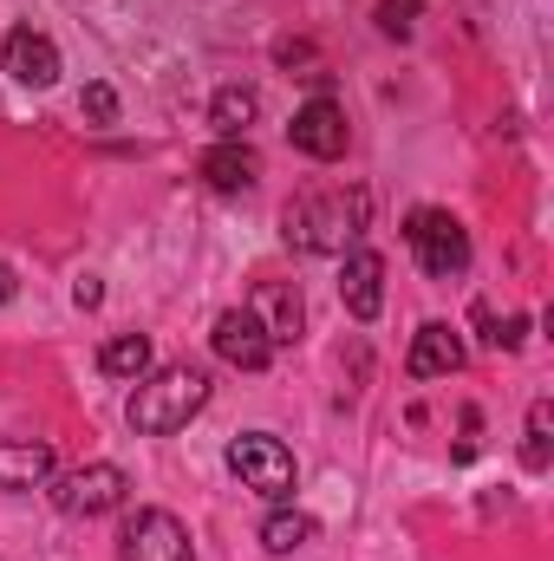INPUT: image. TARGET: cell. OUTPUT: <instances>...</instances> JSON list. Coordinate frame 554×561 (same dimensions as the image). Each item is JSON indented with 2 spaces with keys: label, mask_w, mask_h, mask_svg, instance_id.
Masks as SVG:
<instances>
[{
  "label": "cell",
  "mask_w": 554,
  "mask_h": 561,
  "mask_svg": "<svg viewBox=\"0 0 554 561\" xmlns=\"http://www.w3.org/2000/svg\"><path fill=\"white\" fill-rule=\"evenodd\" d=\"M366 222H372L366 190H313V196L287 203V242L300 255H346V249H359Z\"/></svg>",
  "instance_id": "cell-1"
},
{
  "label": "cell",
  "mask_w": 554,
  "mask_h": 561,
  "mask_svg": "<svg viewBox=\"0 0 554 561\" xmlns=\"http://www.w3.org/2000/svg\"><path fill=\"white\" fill-rule=\"evenodd\" d=\"M203 405H209V373L203 366H189V359L183 366H157V373H143L138 392H131V431L138 437H170Z\"/></svg>",
  "instance_id": "cell-2"
},
{
  "label": "cell",
  "mask_w": 554,
  "mask_h": 561,
  "mask_svg": "<svg viewBox=\"0 0 554 561\" xmlns=\"http://www.w3.org/2000/svg\"><path fill=\"white\" fill-rule=\"evenodd\" d=\"M405 242H412L417 268L430 280L470 275V229H463L450 209H412V216H405Z\"/></svg>",
  "instance_id": "cell-3"
},
{
  "label": "cell",
  "mask_w": 554,
  "mask_h": 561,
  "mask_svg": "<svg viewBox=\"0 0 554 561\" xmlns=\"http://www.w3.org/2000/svg\"><path fill=\"white\" fill-rule=\"evenodd\" d=\"M229 470L242 477V490H255V496H268V503H287L293 496V450L268 437V431H242L235 444H229Z\"/></svg>",
  "instance_id": "cell-4"
},
{
  "label": "cell",
  "mask_w": 554,
  "mask_h": 561,
  "mask_svg": "<svg viewBox=\"0 0 554 561\" xmlns=\"http://www.w3.org/2000/svg\"><path fill=\"white\" fill-rule=\"evenodd\" d=\"M125 490H131V477L118 470V463H79V470H66L59 483H53V510L59 516H112L118 503H125Z\"/></svg>",
  "instance_id": "cell-5"
},
{
  "label": "cell",
  "mask_w": 554,
  "mask_h": 561,
  "mask_svg": "<svg viewBox=\"0 0 554 561\" xmlns=\"http://www.w3.org/2000/svg\"><path fill=\"white\" fill-rule=\"evenodd\" d=\"M287 138H293V150H300V157H313V163H333V157H346V144H353L346 105H339V99H326V92H313V99L293 112Z\"/></svg>",
  "instance_id": "cell-6"
},
{
  "label": "cell",
  "mask_w": 554,
  "mask_h": 561,
  "mask_svg": "<svg viewBox=\"0 0 554 561\" xmlns=\"http://www.w3.org/2000/svg\"><path fill=\"white\" fill-rule=\"evenodd\" d=\"M196 542L189 529L170 516V510H138L125 516V536H118V561H189Z\"/></svg>",
  "instance_id": "cell-7"
},
{
  "label": "cell",
  "mask_w": 554,
  "mask_h": 561,
  "mask_svg": "<svg viewBox=\"0 0 554 561\" xmlns=\"http://www.w3.org/2000/svg\"><path fill=\"white\" fill-rule=\"evenodd\" d=\"M209 346H216V359H222V366H235V373H268V359H275V340L262 333V320H255L249 307L216 313Z\"/></svg>",
  "instance_id": "cell-8"
},
{
  "label": "cell",
  "mask_w": 554,
  "mask_h": 561,
  "mask_svg": "<svg viewBox=\"0 0 554 561\" xmlns=\"http://www.w3.org/2000/svg\"><path fill=\"white\" fill-rule=\"evenodd\" d=\"M339 300L353 320H379L385 307V255L379 249H346L339 255Z\"/></svg>",
  "instance_id": "cell-9"
},
{
  "label": "cell",
  "mask_w": 554,
  "mask_h": 561,
  "mask_svg": "<svg viewBox=\"0 0 554 561\" xmlns=\"http://www.w3.org/2000/svg\"><path fill=\"white\" fill-rule=\"evenodd\" d=\"M0 59H7V72H13L20 85H33V92H46V85L59 79V46H53L39 26H13L7 46H0Z\"/></svg>",
  "instance_id": "cell-10"
},
{
  "label": "cell",
  "mask_w": 554,
  "mask_h": 561,
  "mask_svg": "<svg viewBox=\"0 0 554 561\" xmlns=\"http://www.w3.org/2000/svg\"><path fill=\"white\" fill-rule=\"evenodd\" d=\"M457 366H463V340L443 320H424L412 333V353H405V379H450Z\"/></svg>",
  "instance_id": "cell-11"
},
{
  "label": "cell",
  "mask_w": 554,
  "mask_h": 561,
  "mask_svg": "<svg viewBox=\"0 0 554 561\" xmlns=\"http://www.w3.org/2000/svg\"><path fill=\"white\" fill-rule=\"evenodd\" d=\"M203 183L209 190H222V196H242V190H255V176H262V157L249 150L242 138H222V144H209L203 150Z\"/></svg>",
  "instance_id": "cell-12"
},
{
  "label": "cell",
  "mask_w": 554,
  "mask_h": 561,
  "mask_svg": "<svg viewBox=\"0 0 554 561\" xmlns=\"http://www.w3.org/2000/svg\"><path fill=\"white\" fill-rule=\"evenodd\" d=\"M249 313L262 320V333H268L275 346H293L300 327H307V307H300V287H293V280H262Z\"/></svg>",
  "instance_id": "cell-13"
},
{
  "label": "cell",
  "mask_w": 554,
  "mask_h": 561,
  "mask_svg": "<svg viewBox=\"0 0 554 561\" xmlns=\"http://www.w3.org/2000/svg\"><path fill=\"white\" fill-rule=\"evenodd\" d=\"M53 444L39 437H7L0 444V490H46L53 483Z\"/></svg>",
  "instance_id": "cell-14"
},
{
  "label": "cell",
  "mask_w": 554,
  "mask_h": 561,
  "mask_svg": "<svg viewBox=\"0 0 554 561\" xmlns=\"http://www.w3.org/2000/svg\"><path fill=\"white\" fill-rule=\"evenodd\" d=\"M255 118H262V92H255V85H222V92L209 99V125H216L222 138H249Z\"/></svg>",
  "instance_id": "cell-15"
},
{
  "label": "cell",
  "mask_w": 554,
  "mask_h": 561,
  "mask_svg": "<svg viewBox=\"0 0 554 561\" xmlns=\"http://www.w3.org/2000/svg\"><path fill=\"white\" fill-rule=\"evenodd\" d=\"M99 373H112V379H143V373H150V340H143V333L105 340V346H99Z\"/></svg>",
  "instance_id": "cell-16"
},
{
  "label": "cell",
  "mask_w": 554,
  "mask_h": 561,
  "mask_svg": "<svg viewBox=\"0 0 554 561\" xmlns=\"http://www.w3.org/2000/svg\"><path fill=\"white\" fill-rule=\"evenodd\" d=\"M313 536H320V523L300 516V510H275V516L262 523V549H268V556H293V549H307Z\"/></svg>",
  "instance_id": "cell-17"
},
{
  "label": "cell",
  "mask_w": 554,
  "mask_h": 561,
  "mask_svg": "<svg viewBox=\"0 0 554 561\" xmlns=\"http://www.w3.org/2000/svg\"><path fill=\"white\" fill-rule=\"evenodd\" d=\"M549 457H554V405L535 399L529 405V437H522V463L529 470H549Z\"/></svg>",
  "instance_id": "cell-18"
},
{
  "label": "cell",
  "mask_w": 554,
  "mask_h": 561,
  "mask_svg": "<svg viewBox=\"0 0 554 561\" xmlns=\"http://www.w3.org/2000/svg\"><path fill=\"white\" fill-rule=\"evenodd\" d=\"M476 327H483V340H489L496 353H516V346L529 340V313H509V320H496L489 307H476Z\"/></svg>",
  "instance_id": "cell-19"
},
{
  "label": "cell",
  "mask_w": 554,
  "mask_h": 561,
  "mask_svg": "<svg viewBox=\"0 0 554 561\" xmlns=\"http://www.w3.org/2000/svg\"><path fill=\"white\" fill-rule=\"evenodd\" d=\"M417 13H424L417 0H379V13H372V20H379V33H385V39H412Z\"/></svg>",
  "instance_id": "cell-20"
},
{
  "label": "cell",
  "mask_w": 554,
  "mask_h": 561,
  "mask_svg": "<svg viewBox=\"0 0 554 561\" xmlns=\"http://www.w3.org/2000/svg\"><path fill=\"white\" fill-rule=\"evenodd\" d=\"M79 112H85L92 125H118V92H112L105 79H92V85H85V99H79Z\"/></svg>",
  "instance_id": "cell-21"
},
{
  "label": "cell",
  "mask_w": 554,
  "mask_h": 561,
  "mask_svg": "<svg viewBox=\"0 0 554 561\" xmlns=\"http://www.w3.org/2000/svg\"><path fill=\"white\" fill-rule=\"evenodd\" d=\"M7 300H13V268L0 262V307H7Z\"/></svg>",
  "instance_id": "cell-22"
}]
</instances>
